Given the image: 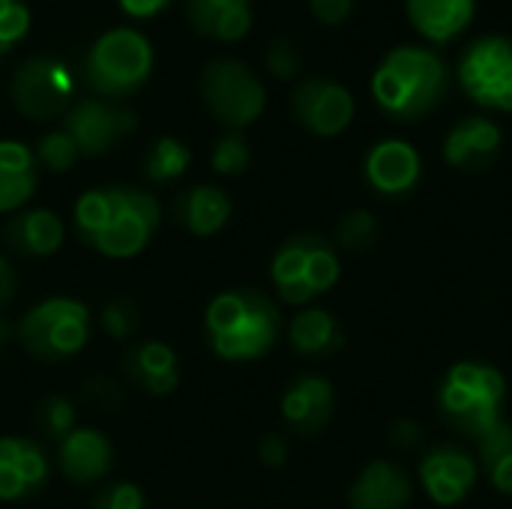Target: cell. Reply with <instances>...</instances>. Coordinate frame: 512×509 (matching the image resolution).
<instances>
[{
	"mask_svg": "<svg viewBox=\"0 0 512 509\" xmlns=\"http://www.w3.org/2000/svg\"><path fill=\"white\" fill-rule=\"evenodd\" d=\"M36 426L39 432L48 438V441H63L72 429H78V411H75V402L69 396H48L42 399L39 411H36Z\"/></svg>",
	"mask_w": 512,
	"mask_h": 509,
	"instance_id": "obj_29",
	"label": "cell"
},
{
	"mask_svg": "<svg viewBox=\"0 0 512 509\" xmlns=\"http://www.w3.org/2000/svg\"><path fill=\"white\" fill-rule=\"evenodd\" d=\"M90 509H147V498L135 483L117 480V483H105L96 492Z\"/></svg>",
	"mask_w": 512,
	"mask_h": 509,
	"instance_id": "obj_35",
	"label": "cell"
},
{
	"mask_svg": "<svg viewBox=\"0 0 512 509\" xmlns=\"http://www.w3.org/2000/svg\"><path fill=\"white\" fill-rule=\"evenodd\" d=\"M378 237V219L369 210H351L342 216L336 228V246L348 252H363L375 243Z\"/></svg>",
	"mask_w": 512,
	"mask_h": 509,
	"instance_id": "obj_32",
	"label": "cell"
},
{
	"mask_svg": "<svg viewBox=\"0 0 512 509\" xmlns=\"http://www.w3.org/2000/svg\"><path fill=\"white\" fill-rule=\"evenodd\" d=\"M405 12L423 39L444 45L474 24L477 0H405Z\"/></svg>",
	"mask_w": 512,
	"mask_h": 509,
	"instance_id": "obj_22",
	"label": "cell"
},
{
	"mask_svg": "<svg viewBox=\"0 0 512 509\" xmlns=\"http://www.w3.org/2000/svg\"><path fill=\"white\" fill-rule=\"evenodd\" d=\"M33 156H36L39 168H48L51 174H63L78 162L81 153H78V147H75V141H72V135L66 129H51L36 141Z\"/></svg>",
	"mask_w": 512,
	"mask_h": 509,
	"instance_id": "obj_30",
	"label": "cell"
},
{
	"mask_svg": "<svg viewBox=\"0 0 512 509\" xmlns=\"http://www.w3.org/2000/svg\"><path fill=\"white\" fill-rule=\"evenodd\" d=\"M231 198L225 189L198 183L177 195L174 201V219L195 237H213L231 222Z\"/></svg>",
	"mask_w": 512,
	"mask_h": 509,
	"instance_id": "obj_24",
	"label": "cell"
},
{
	"mask_svg": "<svg viewBox=\"0 0 512 509\" xmlns=\"http://www.w3.org/2000/svg\"><path fill=\"white\" fill-rule=\"evenodd\" d=\"M15 342V324H9L3 315H0V354Z\"/></svg>",
	"mask_w": 512,
	"mask_h": 509,
	"instance_id": "obj_43",
	"label": "cell"
},
{
	"mask_svg": "<svg viewBox=\"0 0 512 509\" xmlns=\"http://www.w3.org/2000/svg\"><path fill=\"white\" fill-rule=\"evenodd\" d=\"M186 21L198 36L237 42L252 30V0H183Z\"/></svg>",
	"mask_w": 512,
	"mask_h": 509,
	"instance_id": "obj_23",
	"label": "cell"
},
{
	"mask_svg": "<svg viewBox=\"0 0 512 509\" xmlns=\"http://www.w3.org/2000/svg\"><path fill=\"white\" fill-rule=\"evenodd\" d=\"M6 246L21 258H48L66 240V225L54 210L45 207H24L12 213L3 225Z\"/></svg>",
	"mask_w": 512,
	"mask_h": 509,
	"instance_id": "obj_19",
	"label": "cell"
},
{
	"mask_svg": "<svg viewBox=\"0 0 512 509\" xmlns=\"http://www.w3.org/2000/svg\"><path fill=\"white\" fill-rule=\"evenodd\" d=\"M51 477V459L33 438H0V501L15 504L39 492Z\"/></svg>",
	"mask_w": 512,
	"mask_h": 509,
	"instance_id": "obj_15",
	"label": "cell"
},
{
	"mask_svg": "<svg viewBox=\"0 0 512 509\" xmlns=\"http://www.w3.org/2000/svg\"><path fill=\"white\" fill-rule=\"evenodd\" d=\"M450 93V69L444 57L423 45L390 48L372 72L375 105L396 123L429 117Z\"/></svg>",
	"mask_w": 512,
	"mask_h": 509,
	"instance_id": "obj_2",
	"label": "cell"
},
{
	"mask_svg": "<svg viewBox=\"0 0 512 509\" xmlns=\"http://www.w3.org/2000/svg\"><path fill=\"white\" fill-rule=\"evenodd\" d=\"M84 396H87V402L90 405H96L99 411H114L120 402H123V396H120V387L111 381V378H105V375H96V378H90L87 381V387H84Z\"/></svg>",
	"mask_w": 512,
	"mask_h": 509,
	"instance_id": "obj_37",
	"label": "cell"
},
{
	"mask_svg": "<svg viewBox=\"0 0 512 509\" xmlns=\"http://www.w3.org/2000/svg\"><path fill=\"white\" fill-rule=\"evenodd\" d=\"M99 321H102V330L111 339L126 342V339H132L141 330V309L129 297H114V300H108L102 306Z\"/></svg>",
	"mask_w": 512,
	"mask_h": 509,
	"instance_id": "obj_33",
	"label": "cell"
},
{
	"mask_svg": "<svg viewBox=\"0 0 512 509\" xmlns=\"http://www.w3.org/2000/svg\"><path fill=\"white\" fill-rule=\"evenodd\" d=\"M477 450H480V471L489 477V483L512 495V426L507 420H501L498 426H492L486 435L477 438Z\"/></svg>",
	"mask_w": 512,
	"mask_h": 509,
	"instance_id": "obj_27",
	"label": "cell"
},
{
	"mask_svg": "<svg viewBox=\"0 0 512 509\" xmlns=\"http://www.w3.org/2000/svg\"><path fill=\"white\" fill-rule=\"evenodd\" d=\"M204 333L216 357L228 363H252L276 345L282 312L258 288H231L207 303Z\"/></svg>",
	"mask_w": 512,
	"mask_h": 509,
	"instance_id": "obj_3",
	"label": "cell"
},
{
	"mask_svg": "<svg viewBox=\"0 0 512 509\" xmlns=\"http://www.w3.org/2000/svg\"><path fill=\"white\" fill-rule=\"evenodd\" d=\"M153 72V45L132 27L102 33L84 57V81L99 99H126L144 87Z\"/></svg>",
	"mask_w": 512,
	"mask_h": 509,
	"instance_id": "obj_7",
	"label": "cell"
},
{
	"mask_svg": "<svg viewBox=\"0 0 512 509\" xmlns=\"http://www.w3.org/2000/svg\"><path fill=\"white\" fill-rule=\"evenodd\" d=\"M201 99L207 111L228 126V132H243L252 126L267 105V90L261 78L237 57H216L201 69Z\"/></svg>",
	"mask_w": 512,
	"mask_h": 509,
	"instance_id": "obj_8",
	"label": "cell"
},
{
	"mask_svg": "<svg viewBox=\"0 0 512 509\" xmlns=\"http://www.w3.org/2000/svg\"><path fill=\"white\" fill-rule=\"evenodd\" d=\"M411 498H414V483L399 465L387 459L369 462L348 489L351 509H408Z\"/></svg>",
	"mask_w": 512,
	"mask_h": 509,
	"instance_id": "obj_20",
	"label": "cell"
},
{
	"mask_svg": "<svg viewBox=\"0 0 512 509\" xmlns=\"http://www.w3.org/2000/svg\"><path fill=\"white\" fill-rule=\"evenodd\" d=\"M189 162H192V150L180 138L162 135L150 144V150L144 156V174L153 183H171L186 174Z\"/></svg>",
	"mask_w": 512,
	"mask_h": 509,
	"instance_id": "obj_28",
	"label": "cell"
},
{
	"mask_svg": "<svg viewBox=\"0 0 512 509\" xmlns=\"http://www.w3.org/2000/svg\"><path fill=\"white\" fill-rule=\"evenodd\" d=\"M18 3H21V0H0V15H3V12H9V9H12V6H18Z\"/></svg>",
	"mask_w": 512,
	"mask_h": 509,
	"instance_id": "obj_44",
	"label": "cell"
},
{
	"mask_svg": "<svg viewBox=\"0 0 512 509\" xmlns=\"http://www.w3.org/2000/svg\"><path fill=\"white\" fill-rule=\"evenodd\" d=\"M138 126V117L108 99H81L63 114V129L72 135L81 156H105L120 141H126Z\"/></svg>",
	"mask_w": 512,
	"mask_h": 509,
	"instance_id": "obj_12",
	"label": "cell"
},
{
	"mask_svg": "<svg viewBox=\"0 0 512 509\" xmlns=\"http://www.w3.org/2000/svg\"><path fill=\"white\" fill-rule=\"evenodd\" d=\"M288 453H291L288 450V441L282 435H276V432H270V435H264L258 441V459L267 468H282L288 462Z\"/></svg>",
	"mask_w": 512,
	"mask_h": 509,
	"instance_id": "obj_39",
	"label": "cell"
},
{
	"mask_svg": "<svg viewBox=\"0 0 512 509\" xmlns=\"http://www.w3.org/2000/svg\"><path fill=\"white\" fill-rule=\"evenodd\" d=\"M39 186V162L21 141H0V213L27 207Z\"/></svg>",
	"mask_w": 512,
	"mask_h": 509,
	"instance_id": "obj_25",
	"label": "cell"
},
{
	"mask_svg": "<svg viewBox=\"0 0 512 509\" xmlns=\"http://www.w3.org/2000/svg\"><path fill=\"white\" fill-rule=\"evenodd\" d=\"M390 444L399 447V450H417V447L423 444V429H420V423H414V420H408V417L396 420V423L390 426Z\"/></svg>",
	"mask_w": 512,
	"mask_h": 509,
	"instance_id": "obj_40",
	"label": "cell"
},
{
	"mask_svg": "<svg viewBox=\"0 0 512 509\" xmlns=\"http://www.w3.org/2000/svg\"><path fill=\"white\" fill-rule=\"evenodd\" d=\"M15 294H18V273H15V267L9 264V258L0 255V315H3L6 306L15 300Z\"/></svg>",
	"mask_w": 512,
	"mask_h": 509,
	"instance_id": "obj_41",
	"label": "cell"
},
{
	"mask_svg": "<svg viewBox=\"0 0 512 509\" xmlns=\"http://www.w3.org/2000/svg\"><path fill=\"white\" fill-rule=\"evenodd\" d=\"M72 93H75L72 69L54 54L27 57L15 69L12 84H9V96L18 114L36 123L66 114L72 105Z\"/></svg>",
	"mask_w": 512,
	"mask_h": 509,
	"instance_id": "obj_10",
	"label": "cell"
},
{
	"mask_svg": "<svg viewBox=\"0 0 512 509\" xmlns=\"http://www.w3.org/2000/svg\"><path fill=\"white\" fill-rule=\"evenodd\" d=\"M162 222V204L141 186L111 183L87 189L72 207V225L84 246L105 258L141 255Z\"/></svg>",
	"mask_w": 512,
	"mask_h": 509,
	"instance_id": "obj_1",
	"label": "cell"
},
{
	"mask_svg": "<svg viewBox=\"0 0 512 509\" xmlns=\"http://www.w3.org/2000/svg\"><path fill=\"white\" fill-rule=\"evenodd\" d=\"M354 111H357V105H354L351 90L336 78L312 75V78L300 81L291 93L294 120L318 138L342 135L354 123Z\"/></svg>",
	"mask_w": 512,
	"mask_h": 509,
	"instance_id": "obj_11",
	"label": "cell"
},
{
	"mask_svg": "<svg viewBox=\"0 0 512 509\" xmlns=\"http://www.w3.org/2000/svg\"><path fill=\"white\" fill-rule=\"evenodd\" d=\"M456 78L483 111L512 114V36L489 33L474 39L459 57Z\"/></svg>",
	"mask_w": 512,
	"mask_h": 509,
	"instance_id": "obj_9",
	"label": "cell"
},
{
	"mask_svg": "<svg viewBox=\"0 0 512 509\" xmlns=\"http://www.w3.org/2000/svg\"><path fill=\"white\" fill-rule=\"evenodd\" d=\"M501 147H504L501 126L486 114H471V117H462L447 132L441 153L450 168L480 174L489 165H495V159L501 156Z\"/></svg>",
	"mask_w": 512,
	"mask_h": 509,
	"instance_id": "obj_16",
	"label": "cell"
},
{
	"mask_svg": "<svg viewBox=\"0 0 512 509\" xmlns=\"http://www.w3.org/2000/svg\"><path fill=\"white\" fill-rule=\"evenodd\" d=\"M57 468L75 486L102 483L114 468V447L105 432L78 426L57 444Z\"/></svg>",
	"mask_w": 512,
	"mask_h": 509,
	"instance_id": "obj_18",
	"label": "cell"
},
{
	"mask_svg": "<svg viewBox=\"0 0 512 509\" xmlns=\"http://www.w3.org/2000/svg\"><path fill=\"white\" fill-rule=\"evenodd\" d=\"M264 66L273 78L291 81L300 72V51L288 36H276L264 51Z\"/></svg>",
	"mask_w": 512,
	"mask_h": 509,
	"instance_id": "obj_34",
	"label": "cell"
},
{
	"mask_svg": "<svg viewBox=\"0 0 512 509\" xmlns=\"http://www.w3.org/2000/svg\"><path fill=\"white\" fill-rule=\"evenodd\" d=\"M93 315L81 300L48 297L30 306L15 324V342L39 363H63L90 342Z\"/></svg>",
	"mask_w": 512,
	"mask_h": 509,
	"instance_id": "obj_6",
	"label": "cell"
},
{
	"mask_svg": "<svg viewBox=\"0 0 512 509\" xmlns=\"http://www.w3.org/2000/svg\"><path fill=\"white\" fill-rule=\"evenodd\" d=\"M129 18H156L171 0H117Z\"/></svg>",
	"mask_w": 512,
	"mask_h": 509,
	"instance_id": "obj_42",
	"label": "cell"
},
{
	"mask_svg": "<svg viewBox=\"0 0 512 509\" xmlns=\"http://www.w3.org/2000/svg\"><path fill=\"white\" fill-rule=\"evenodd\" d=\"M27 30H30V9L21 0L18 6L0 15V54H6L18 39H24Z\"/></svg>",
	"mask_w": 512,
	"mask_h": 509,
	"instance_id": "obj_36",
	"label": "cell"
},
{
	"mask_svg": "<svg viewBox=\"0 0 512 509\" xmlns=\"http://www.w3.org/2000/svg\"><path fill=\"white\" fill-rule=\"evenodd\" d=\"M288 339L291 348L303 357H330L345 345L339 321L327 309H315V306H306L291 318Z\"/></svg>",
	"mask_w": 512,
	"mask_h": 509,
	"instance_id": "obj_26",
	"label": "cell"
},
{
	"mask_svg": "<svg viewBox=\"0 0 512 509\" xmlns=\"http://www.w3.org/2000/svg\"><path fill=\"white\" fill-rule=\"evenodd\" d=\"M309 9L321 24L336 27V24H345L351 18L354 0H309Z\"/></svg>",
	"mask_w": 512,
	"mask_h": 509,
	"instance_id": "obj_38",
	"label": "cell"
},
{
	"mask_svg": "<svg viewBox=\"0 0 512 509\" xmlns=\"http://www.w3.org/2000/svg\"><path fill=\"white\" fill-rule=\"evenodd\" d=\"M123 372L126 378L150 393V396H168L180 384V363L171 345L159 339H141L126 348L123 354Z\"/></svg>",
	"mask_w": 512,
	"mask_h": 509,
	"instance_id": "obj_21",
	"label": "cell"
},
{
	"mask_svg": "<svg viewBox=\"0 0 512 509\" xmlns=\"http://www.w3.org/2000/svg\"><path fill=\"white\" fill-rule=\"evenodd\" d=\"M507 381L489 363H456L438 390L441 417L462 435L474 441L504 420Z\"/></svg>",
	"mask_w": 512,
	"mask_h": 509,
	"instance_id": "obj_4",
	"label": "cell"
},
{
	"mask_svg": "<svg viewBox=\"0 0 512 509\" xmlns=\"http://www.w3.org/2000/svg\"><path fill=\"white\" fill-rule=\"evenodd\" d=\"M363 177L381 198H405L423 177V159L411 141L384 138L366 153Z\"/></svg>",
	"mask_w": 512,
	"mask_h": 509,
	"instance_id": "obj_14",
	"label": "cell"
},
{
	"mask_svg": "<svg viewBox=\"0 0 512 509\" xmlns=\"http://www.w3.org/2000/svg\"><path fill=\"white\" fill-rule=\"evenodd\" d=\"M282 420L297 432V435H321L336 411V393L333 384L324 375H300L288 384L282 393Z\"/></svg>",
	"mask_w": 512,
	"mask_h": 509,
	"instance_id": "obj_17",
	"label": "cell"
},
{
	"mask_svg": "<svg viewBox=\"0 0 512 509\" xmlns=\"http://www.w3.org/2000/svg\"><path fill=\"white\" fill-rule=\"evenodd\" d=\"M480 480V465L471 453L456 444L429 450L420 462V483L438 507L462 504Z\"/></svg>",
	"mask_w": 512,
	"mask_h": 509,
	"instance_id": "obj_13",
	"label": "cell"
},
{
	"mask_svg": "<svg viewBox=\"0 0 512 509\" xmlns=\"http://www.w3.org/2000/svg\"><path fill=\"white\" fill-rule=\"evenodd\" d=\"M252 150L249 141L243 138V132H225L210 153V168L222 177H237L249 168Z\"/></svg>",
	"mask_w": 512,
	"mask_h": 509,
	"instance_id": "obj_31",
	"label": "cell"
},
{
	"mask_svg": "<svg viewBox=\"0 0 512 509\" xmlns=\"http://www.w3.org/2000/svg\"><path fill=\"white\" fill-rule=\"evenodd\" d=\"M342 276L336 243L321 234H294L273 252L270 282L282 303L306 309L312 300L327 294Z\"/></svg>",
	"mask_w": 512,
	"mask_h": 509,
	"instance_id": "obj_5",
	"label": "cell"
}]
</instances>
